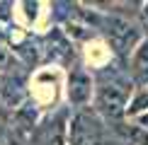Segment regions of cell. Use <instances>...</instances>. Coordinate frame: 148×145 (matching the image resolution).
<instances>
[{
  "label": "cell",
  "mask_w": 148,
  "mask_h": 145,
  "mask_svg": "<svg viewBox=\"0 0 148 145\" xmlns=\"http://www.w3.org/2000/svg\"><path fill=\"white\" fill-rule=\"evenodd\" d=\"M104 34H107V39L112 41L119 51H126V48H131L136 44V29H134L126 20H121V17H109Z\"/></svg>",
  "instance_id": "5"
},
{
  "label": "cell",
  "mask_w": 148,
  "mask_h": 145,
  "mask_svg": "<svg viewBox=\"0 0 148 145\" xmlns=\"http://www.w3.org/2000/svg\"><path fill=\"white\" fill-rule=\"evenodd\" d=\"M68 145H102V128L92 114L80 111L68 126Z\"/></svg>",
  "instance_id": "1"
},
{
  "label": "cell",
  "mask_w": 148,
  "mask_h": 145,
  "mask_svg": "<svg viewBox=\"0 0 148 145\" xmlns=\"http://www.w3.org/2000/svg\"><path fill=\"white\" fill-rule=\"evenodd\" d=\"M27 99V82H24L22 70L10 72V75H0V106L8 111L20 109Z\"/></svg>",
  "instance_id": "3"
},
{
  "label": "cell",
  "mask_w": 148,
  "mask_h": 145,
  "mask_svg": "<svg viewBox=\"0 0 148 145\" xmlns=\"http://www.w3.org/2000/svg\"><path fill=\"white\" fill-rule=\"evenodd\" d=\"M10 17H12V3H0V29Z\"/></svg>",
  "instance_id": "10"
},
{
  "label": "cell",
  "mask_w": 148,
  "mask_h": 145,
  "mask_svg": "<svg viewBox=\"0 0 148 145\" xmlns=\"http://www.w3.org/2000/svg\"><path fill=\"white\" fill-rule=\"evenodd\" d=\"M134 72L138 80H148V41H143L134 53Z\"/></svg>",
  "instance_id": "7"
},
{
  "label": "cell",
  "mask_w": 148,
  "mask_h": 145,
  "mask_svg": "<svg viewBox=\"0 0 148 145\" xmlns=\"http://www.w3.org/2000/svg\"><path fill=\"white\" fill-rule=\"evenodd\" d=\"M126 89L121 85L107 82L97 89V109L104 114L107 119H121L126 114Z\"/></svg>",
  "instance_id": "2"
},
{
  "label": "cell",
  "mask_w": 148,
  "mask_h": 145,
  "mask_svg": "<svg viewBox=\"0 0 148 145\" xmlns=\"http://www.w3.org/2000/svg\"><path fill=\"white\" fill-rule=\"evenodd\" d=\"M44 145H68V128H66L63 119L51 123V128H49L46 138H44Z\"/></svg>",
  "instance_id": "8"
},
{
  "label": "cell",
  "mask_w": 148,
  "mask_h": 145,
  "mask_svg": "<svg viewBox=\"0 0 148 145\" xmlns=\"http://www.w3.org/2000/svg\"><path fill=\"white\" fill-rule=\"evenodd\" d=\"M129 140H131L134 145H148V131L138 128V126H134V128H129Z\"/></svg>",
  "instance_id": "9"
},
{
  "label": "cell",
  "mask_w": 148,
  "mask_h": 145,
  "mask_svg": "<svg viewBox=\"0 0 148 145\" xmlns=\"http://www.w3.org/2000/svg\"><path fill=\"white\" fill-rule=\"evenodd\" d=\"M68 102L73 106H85L92 99V80L85 70H73L68 75V87H66Z\"/></svg>",
  "instance_id": "4"
},
{
  "label": "cell",
  "mask_w": 148,
  "mask_h": 145,
  "mask_svg": "<svg viewBox=\"0 0 148 145\" xmlns=\"http://www.w3.org/2000/svg\"><path fill=\"white\" fill-rule=\"evenodd\" d=\"M0 145H8V143H5V140H3V136H0Z\"/></svg>",
  "instance_id": "11"
},
{
  "label": "cell",
  "mask_w": 148,
  "mask_h": 145,
  "mask_svg": "<svg viewBox=\"0 0 148 145\" xmlns=\"http://www.w3.org/2000/svg\"><path fill=\"white\" fill-rule=\"evenodd\" d=\"M22 68V63L17 60V56L12 53V48L0 41V75H10V72H17Z\"/></svg>",
  "instance_id": "6"
}]
</instances>
